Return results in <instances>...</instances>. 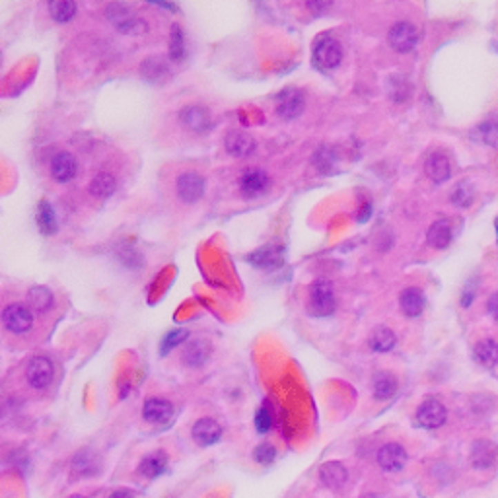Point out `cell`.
Listing matches in <instances>:
<instances>
[{"mask_svg": "<svg viewBox=\"0 0 498 498\" xmlns=\"http://www.w3.org/2000/svg\"><path fill=\"white\" fill-rule=\"evenodd\" d=\"M51 175L59 183H66L76 175V160L68 152H59L51 162Z\"/></svg>", "mask_w": 498, "mask_h": 498, "instance_id": "5bb4252c", "label": "cell"}, {"mask_svg": "<svg viewBox=\"0 0 498 498\" xmlns=\"http://www.w3.org/2000/svg\"><path fill=\"white\" fill-rule=\"evenodd\" d=\"M399 303L403 314L409 315V317H417V315L423 314L424 310V294L421 288L411 286V288H405L399 296Z\"/></svg>", "mask_w": 498, "mask_h": 498, "instance_id": "d6986e66", "label": "cell"}, {"mask_svg": "<svg viewBox=\"0 0 498 498\" xmlns=\"http://www.w3.org/2000/svg\"><path fill=\"white\" fill-rule=\"evenodd\" d=\"M53 381V362L45 357H35L28 366V384L33 390H45Z\"/></svg>", "mask_w": 498, "mask_h": 498, "instance_id": "8992f818", "label": "cell"}, {"mask_svg": "<svg viewBox=\"0 0 498 498\" xmlns=\"http://www.w3.org/2000/svg\"><path fill=\"white\" fill-rule=\"evenodd\" d=\"M397 339H395V333L388 329V327H378L368 339V345L372 350L376 352H388L391 348L395 347Z\"/></svg>", "mask_w": 498, "mask_h": 498, "instance_id": "f1b7e54d", "label": "cell"}, {"mask_svg": "<svg viewBox=\"0 0 498 498\" xmlns=\"http://www.w3.org/2000/svg\"><path fill=\"white\" fill-rule=\"evenodd\" d=\"M397 393V379L390 372H379L374 378V395L378 399H390Z\"/></svg>", "mask_w": 498, "mask_h": 498, "instance_id": "f546056e", "label": "cell"}, {"mask_svg": "<svg viewBox=\"0 0 498 498\" xmlns=\"http://www.w3.org/2000/svg\"><path fill=\"white\" fill-rule=\"evenodd\" d=\"M487 308H488V312H490V315H492V317H495V319L498 321V292L492 294V296L488 298Z\"/></svg>", "mask_w": 498, "mask_h": 498, "instance_id": "b9f144b4", "label": "cell"}, {"mask_svg": "<svg viewBox=\"0 0 498 498\" xmlns=\"http://www.w3.org/2000/svg\"><path fill=\"white\" fill-rule=\"evenodd\" d=\"M343 59V49H341V43L333 39V37H319L314 45V61L315 65L323 70H331V68H337L339 63Z\"/></svg>", "mask_w": 498, "mask_h": 498, "instance_id": "3957f363", "label": "cell"}, {"mask_svg": "<svg viewBox=\"0 0 498 498\" xmlns=\"http://www.w3.org/2000/svg\"><path fill=\"white\" fill-rule=\"evenodd\" d=\"M106 16L121 33H127V35H139L148 30L146 22L125 4H109L106 8Z\"/></svg>", "mask_w": 498, "mask_h": 498, "instance_id": "6da1fadb", "label": "cell"}, {"mask_svg": "<svg viewBox=\"0 0 498 498\" xmlns=\"http://www.w3.org/2000/svg\"><path fill=\"white\" fill-rule=\"evenodd\" d=\"M49 12L57 22H68L76 14V4L70 0H54L49 4Z\"/></svg>", "mask_w": 498, "mask_h": 498, "instance_id": "1f68e13d", "label": "cell"}, {"mask_svg": "<svg viewBox=\"0 0 498 498\" xmlns=\"http://www.w3.org/2000/svg\"><path fill=\"white\" fill-rule=\"evenodd\" d=\"M388 39H390V45L395 49V51H399V53H409V51L415 49V45L419 41V32H417V28H415L412 23L397 22L390 30Z\"/></svg>", "mask_w": 498, "mask_h": 498, "instance_id": "5b68a950", "label": "cell"}, {"mask_svg": "<svg viewBox=\"0 0 498 498\" xmlns=\"http://www.w3.org/2000/svg\"><path fill=\"white\" fill-rule=\"evenodd\" d=\"M255 267L261 269H272V267H279L282 261V251L281 248H261L255 253H251L248 257Z\"/></svg>", "mask_w": 498, "mask_h": 498, "instance_id": "603a6c76", "label": "cell"}, {"mask_svg": "<svg viewBox=\"0 0 498 498\" xmlns=\"http://www.w3.org/2000/svg\"><path fill=\"white\" fill-rule=\"evenodd\" d=\"M426 239H428V243H430L434 249L448 248L450 241H452V226H450V222H448V220L434 222L430 230H428V234H426Z\"/></svg>", "mask_w": 498, "mask_h": 498, "instance_id": "7402d4cb", "label": "cell"}, {"mask_svg": "<svg viewBox=\"0 0 498 498\" xmlns=\"http://www.w3.org/2000/svg\"><path fill=\"white\" fill-rule=\"evenodd\" d=\"M424 172H426V175L432 179L434 183H444V181H448V177L452 174V166H450L448 156L440 154V152L430 154L426 163H424Z\"/></svg>", "mask_w": 498, "mask_h": 498, "instance_id": "7c38bea8", "label": "cell"}, {"mask_svg": "<svg viewBox=\"0 0 498 498\" xmlns=\"http://www.w3.org/2000/svg\"><path fill=\"white\" fill-rule=\"evenodd\" d=\"M477 132L483 139V142H487L490 146H498V123H495V121L481 123V127H479Z\"/></svg>", "mask_w": 498, "mask_h": 498, "instance_id": "e575fe53", "label": "cell"}, {"mask_svg": "<svg viewBox=\"0 0 498 498\" xmlns=\"http://www.w3.org/2000/svg\"><path fill=\"white\" fill-rule=\"evenodd\" d=\"M390 96L393 99H397V101H401V99L407 98V84H405V82H403L401 78H399V86H395L393 78L390 80Z\"/></svg>", "mask_w": 498, "mask_h": 498, "instance_id": "60d3db41", "label": "cell"}, {"mask_svg": "<svg viewBox=\"0 0 498 498\" xmlns=\"http://www.w3.org/2000/svg\"><path fill=\"white\" fill-rule=\"evenodd\" d=\"M378 464L384 471L397 473L407 464V452H405L403 446L395 444V442L381 446L378 452Z\"/></svg>", "mask_w": 498, "mask_h": 498, "instance_id": "52a82bcc", "label": "cell"}, {"mask_svg": "<svg viewBox=\"0 0 498 498\" xmlns=\"http://www.w3.org/2000/svg\"><path fill=\"white\" fill-rule=\"evenodd\" d=\"M446 417H448L446 407L436 399L424 401L417 411V421L424 428H440L446 423Z\"/></svg>", "mask_w": 498, "mask_h": 498, "instance_id": "9c48e42d", "label": "cell"}, {"mask_svg": "<svg viewBox=\"0 0 498 498\" xmlns=\"http://www.w3.org/2000/svg\"><path fill=\"white\" fill-rule=\"evenodd\" d=\"M179 119L183 123L185 127H189L191 130L197 132H205L212 127V119H210V113L205 108H185L179 115Z\"/></svg>", "mask_w": 498, "mask_h": 498, "instance_id": "2e32d148", "label": "cell"}, {"mask_svg": "<svg viewBox=\"0 0 498 498\" xmlns=\"http://www.w3.org/2000/svg\"><path fill=\"white\" fill-rule=\"evenodd\" d=\"M452 201L457 206H469L473 201V187H469V183L457 185L455 191L452 193Z\"/></svg>", "mask_w": 498, "mask_h": 498, "instance_id": "d590c367", "label": "cell"}, {"mask_svg": "<svg viewBox=\"0 0 498 498\" xmlns=\"http://www.w3.org/2000/svg\"><path fill=\"white\" fill-rule=\"evenodd\" d=\"M497 446L492 442H487V440H481V442H475L473 450H471V464L479 469H487L495 464L497 459Z\"/></svg>", "mask_w": 498, "mask_h": 498, "instance_id": "ffe728a7", "label": "cell"}, {"mask_svg": "<svg viewBox=\"0 0 498 498\" xmlns=\"http://www.w3.org/2000/svg\"><path fill=\"white\" fill-rule=\"evenodd\" d=\"M185 54V39L183 32L179 26H172V33H170V57L172 61H181Z\"/></svg>", "mask_w": 498, "mask_h": 498, "instance_id": "d6a6232c", "label": "cell"}, {"mask_svg": "<svg viewBox=\"0 0 498 498\" xmlns=\"http://www.w3.org/2000/svg\"><path fill=\"white\" fill-rule=\"evenodd\" d=\"M185 339H187V331L185 329H174L172 333H168L162 343V355H168L172 348L177 347L179 343H183Z\"/></svg>", "mask_w": 498, "mask_h": 498, "instance_id": "74e56055", "label": "cell"}, {"mask_svg": "<svg viewBox=\"0 0 498 498\" xmlns=\"http://www.w3.org/2000/svg\"><path fill=\"white\" fill-rule=\"evenodd\" d=\"M497 234H498V222H497Z\"/></svg>", "mask_w": 498, "mask_h": 498, "instance_id": "f6af8a7d", "label": "cell"}, {"mask_svg": "<svg viewBox=\"0 0 498 498\" xmlns=\"http://www.w3.org/2000/svg\"><path fill=\"white\" fill-rule=\"evenodd\" d=\"M142 74L146 76L148 80H158V78L168 76V66H166V63L160 57L158 59H148L142 65Z\"/></svg>", "mask_w": 498, "mask_h": 498, "instance_id": "836d02e7", "label": "cell"}, {"mask_svg": "<svg viewBox=\"0 0 498 498\" xmlns=\"http://www.w3.org/2000/svg\"><path fill=\"white\" fill-rule=\"evenodd\" d=\"M205 193V179L195 172L179 175L177 179V195L183 203H197Z\"/></svg>", "mask_w": 498, "mask_h": 498, "instance_id": "ba28073f", "label": "cell"}, {"mask_svg": "<svg viewBox=\"0 0 498 498\" xmlns=\"http://www.w3.org/2000/svg\"><path fill=\"white\" fill-rule=\"evenodd\" d=\"M269 185V177L263 170H248L243 172L241 179H239V187L241 193L246 197H257L261 195Z\"/></svg>", "mask_w": 498, "mask_h": 498, "instance_id": "9a60e30c", "label": "cell"}, {"mask_svg": "<svg viewBox=\"0 0 498 498\" xmlns=\"http://www.w3.org/2000/svg\"><path fill=\"white\" fill-rule=\"evenodd\" d=\"M222 436V428L217 421L212 419H201L197 421L193 426V440L201 446H212L217 444Z\"/></svg>", "mask_w": 498, "mask_h": 498, "instance_id": "4fadbf2b", "label": "cell"}, {"mask_svg": "<svg viewBox=\"0 0 498 498\" xmlns=\"http://www.w3.org/2000/svg\"><path fill=\"white\" fill-rule=\"evenodd\" d=\"M28 302H30V308H32L33 312L45 314L53 306V294L45 286H33L28 292Z\"/></svg>", "mask_w": 498, "mask_h": 498, "instance_id": "4316f807", "label": "cell"}, {"mask_svg": "<svg viewBox=\"0 0 498 498\" xmlns=\"http://www.w3.org/2000/svg\"><path fill=\"white\" fill-rule=\"evenodd\" d=\"M308 312L317 317H325L335 312V294L333 286L327 281H315L310 292V303H308Z\"/></svg>", "mask_w": 498, "mask_h": 498, "instance_id": "7a4b0ae2", "label": "cell"}, {"mask_svg": "<svg viewBox=\"0 0 498 498\" xmlns=\"http://www.w3.org/2000/svg\"><path fill=\"white\" fill-rule=\"evenodd\" d=\"M37 224H39V230L43 232L45 236H53V234H57V230H59V222H57V217H54L53 206L49 205L47 201L39 203V208H37Z\"/></svg>", "mask_w": 498, "mask_h": 498, "instance_id": "4dcf8cb0", "label": "cell"}, {"mask_svg": "<svg viewBox=\"0 0 498 498\" xmlns=\"http://www.w3.org/2000/svg\"><path fill=\"white\" fill-rule=\"evenodd\" d=\"M275 457H277V450H275L271 444L257 446L255 452H253V459H255L257 464H261V466H269Z\"/></svg>", "mask_w": 498, "mask_h": 498, "instance_id": "8d00e7d4", "label": "cell"}, {"mask_svg": "<svg viewBox=\"0 0 498 498\" xmlns=\"http://www.w3.org/2000/svg\"><path fill=\"white\" fill-rule=\"evenodd\" d=\"M271 424H272V415H271V409L265 405V407H261L257 415H255V426H257V432L265 434L271 430Z\"/></svg>", "mask_w": 498, "mask_h": 498, "instance_id": "ab89813d", "label": "cell"}, {"mask_svg": "<svg viewBox=\"0 0 498 498\" xmlns=\"http://www.w3.org/2000/svg\"><path fill=\"white\" fill-rule=\"evenodd\" d=\"M303 109V96L298 90H284L279 98L277 113L282 119H296Z\"/></svg>", "mask_w": 498, "mask_h": 498, "instance_id": "8fae6325", "label": "cell"}, {"mask_svg": "<svg viewBox=\"0 0 498 498\" xmlns=\"http://www.w3.org/2000/svg\"><path fill=\"white\" fill-rule=\"evenodd\" d=\"M475 360L485 366V368H492L498 364V345L490 339H485L481 343H477L475 347Z\"/></svg>", "mask_w": 498, "mask_h": 498, "instance_id": "83f0119b", "label": "cell"}, {"mask_svg": "<svg viewBox=\"0 0 498 498\" xmlns=\"http://www.w3.org/2000/svg\"><path fill=\"white\" fill-rule=\"evenodd\" d=\"M72 471L78 477H92L99 471V459L90 450H82L72 459Z\"/></svg>", "mask_w": 498, "mask_h": 498, "instance_id": "44dd1931", "label": "cell"}, {"mask_svg": "<svg viewBox=\"0 0 498 498\" xmlns=\"http://www.w3.org/2000/svg\"><path fill=\"white\" fill-rule=\"evenodd\" d=\"M115 187H117L115 177L109 172H101V174H98L90 181V193L94 197H98V199H108V197L115 193Z\"/></svg>", "mask_w": 498, "mask_h": 498, "instance_id": "484cf974", "label": "cell"}, {"mask_svg": "<svg viewBox=\"0 0 498 498\" xmlns=\"http://www.w3.org/2000/svg\"><path fill=\"white\" fill-rule=\"evenodd\" d=\"M226 150L236 158H246L255 150V141L241 130H232L226 137Z\"/></svg>", "mask_w": 498, "mask_h": 498, "instance_id": "e0dca14e", "label": "cell"}, {"mask_svg": "<svg viewBox=\"0 0 498 498\" xmlns=\"http://www.w3.org/2000/svg\"><path fill=\"white\" fill-rule=\"evenodd\" d=\"M315 166L321 170V172H331L333 170V163H335V156H333V152L329 150V148H321V150L315 154L314 158Z\"/></svg>", "mask_w": 498, "mask_h": 498, "instance_id": "f35d334b", "label": "cell"}, {"mask_svg": "<svg viewBox=\"0 0 498 498\" xmlns=\"http://www.w3.org/2000/svg\"><path fill=\"white\" fill-rule=\"evenodd\" d=\"M144 421L152 424H168L174 417V405L166 399H148L144 403Z\"/></svg>", "mask_w": 498, "mask_h": 498, "instance_id": "30bf717a", "label": "cell"}, {"mask_svg": "<svg viewBox=\"0 0 498 498\" xmlns=\"http://www.w3.org/2000/svg\"><path fill=\"white\" fill-rule=\"evenodd\" d=\"M208 357H210V345L206 341H191L183 352L185 364H189L193 368L203 366Z\"/></svg>", "mask_w": 498, "mask_h": 498, "instance_id": "cb8c5ba5", "label": "cell"}, {"mask_svg": "<svg viewBox=\"0 0 498 498\" xmlns=\"http://www.w3.org/2000/svg\"><path fill=\"white\" fill-rule=\"evenodd\" d=\"M347 467L339 461H327L323 466L319 467V479L325 487L329 488H339L347 483Z\"/></svg>", "mask_w": 498, "mask_h": 498, "instance_id": "ac0fdd59", "label": "cell"}, {"mask_svg": "<svg viewBox=\"0 0 498 498\" xmlns=\"http://www.w3.org/2000/svg\"><path fill=\"white\" fill-rule=\"evenodd\" d=\"M109 498H132V495H130V490H117V492H113Z\"/></svg>", "mask_w": 498, "mask_h": 498, "instance_id": "7bdbcfd3", "label": "cell"}, {"mask_svg": "<svg viewBox=\"0 0 498 498\" xmlns=\"http://www.w3.org/2000/svg\"><path fill=\"white\" fill-rule=\"evenodd\" d=\"M166 467H168V457L163 452H152L148 454L144 459L141 461V473L144 477H148V479H154V477L162 475L163 471H166Z\"/></svg>", "mask_w": 498, "mask_h": 498, "instance_id": "d4e9b609", "label": "cell"}, {"mask_svg": "<svg viewBox=\"0 0 498 498\" xmlns=\"http://www.w3.org/2000/svg\"><path fill=\"white\" fill-rule=\"evenodd\" d=\"M70 498H84V497H80V495H74V497H70Z\"/></svg>", "mask_w": 498, "mask_h": 498, "instance_id": "ee69618b", "label": "cell"}, {"mask_svg": "<svg viewBox=\"0 0 498 498\" xmlns=\"http://www.w3.org/2000/svg\"><path fill=\"white\" fill-rule=\"evenodd\" d=\"M2 323L10 333H28L33 325V315L22 303H10L2 312Z\"/></svg>", "mask_w": 498, "mask_h": 498, "instance_id": "277c9868", "label": "cell"}]
</instances>
